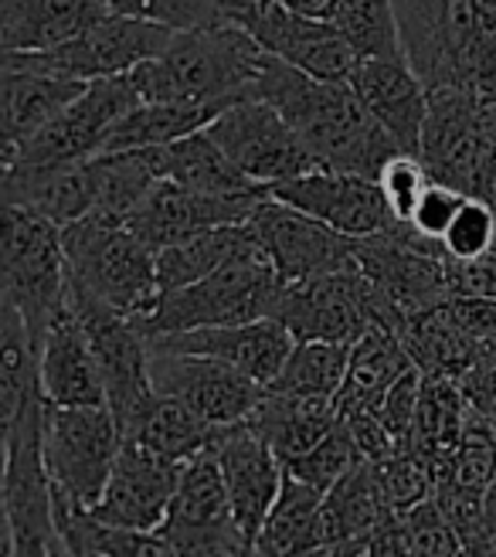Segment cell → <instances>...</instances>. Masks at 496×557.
Returning <instances> with one entry per match:
<instances>
[{"label":"cell","mask_w":496,"mask_h":557,"mask_svg":"<svg viewBox=\"0 0 496 557\" xmlns=\"http://www.w3.org/2000/svg\"><path fill=\"white\" fill-rule=\"evenodd\" d=\"M252 96L269 102L320 166L377 177L384 160L401 153L384 126L357 99L350 82L313 78L265 51Z\"/></svg>","instance_id":"6da1fadb"},{"label":"cell","mask_w":496,"mask_h":557,"mask_svg":"<svg viewBox=\"0 0 496 557\" xmlns=\"http://www.w3.org/2000/svg\"><path fill=\"white\" fill-rule=\"evenodd\" d=\"M265 51L235 21L174 32L168 48L133 65L126 78L147 102H198L225 109L252 99Z\"/></svg>","instance_id":"7a4b0ae2"},{"label":"cell","mask_w":496,"mask_h":557,"mask_svg":"<svg viewBox=\"0 0 496 557\" xmlns=\"http://www.w3.org/2000/svg\"><path fill=\"white\" fill-rule=\"evenodd\" d=\"M283 293V278L269 256L252 242L225 265H218L198 283H187L171 293H157L144 317H133L144 333L198 330V326H232L275 313Z\"/></svg>","instance_id":"3957f363"},{"label":"cell","mask_w":496,"mask_h":557,"mask_svg":"<svg viewBox=\"0 0 496 557\" xmlns=\"http://www.w3.org/2000/svg\"><path fill=\"white\" fill-rule=\"evenodd\" d=\"M62 232L69 283L123 317H144L157 299L153 248L126 221L86 214Z\"/></svg>","instance_id":"277c9868"},{"label":"cell","mask_w":496,"mask_h":557,"mask_svg":"<svg viewBox=\"0 0 496 557\" xmlns=\"http://www.w3.org/2000/svg\"><path fill=\"white\" fill-rule=\"evenodd\" d=\"M0 296L24 317L35 347L69 302L62 232L45 214L21 205H0Z\"/></svg>","instance_id":"5b68a950"},{"label":"cell","mask_w":496,"mask_h":557,"mask_svg":"<svg viewBox=\"0 0 496 557\" xmlns=\"http://www.w3.org/2000/svg\"><path fill=\"white\" fill-rule=\"evenodd\" d=\"M272 317L293 333V341L334 344H354L371 323H384L398 333L405 326V317L361 272V265L283 283Z\"/></svg>","instance_id":"8992f818"},{"label":"cell","mask_w":496,"mask_h":557,"mask_svg":"<svg viewBox=\"0 0 496 557\" xmlns=\"http://www.w3.org/2000/svg\"><path fill=\"white\" fill-rule=\"evenodd\" d=\"M123 445L106 405H48L41 414V453L54 490L92 507Z\"/></svg>","instance_id":"52a82bcc"},{"label":"cell","mask_w":496,"mask_h":557,"mask_svg":"<svg viewBox=\"0 0 496 557\" xmlns=\"http://www.w3.org/2000/svg\"><path fill=\"white\" fill-rule=\"evenodd\" d=\"M69 310L86 330L92 344L96 364L102 374V392H106V408L113 411L120 432L140 418V411L150 405L157 387L150 384V344L144 326L133 317H123L109 310L106 302L82 293L78 286L69 283Z\"/></svg>","instance_id":"ba28073f"},{"label":"cell","mask_w":496,"mask_h":557,"mask_svg":"<svg viewBox=\"0 0 496 557\" xmlns=\"http://www.w3.org/2000/svg\"><path fill=\"white\" fill-rule=\"evenodd\" d=\"M41 414L45 398H35L21 411L17 422L4 435V504L11 520L14 554H65L51 513V480L41 453Z\"/></svg>","instance_id":"9c48e42d"},{"label":"cell","mask_w":496,"mask_h":557,"mask_svg":"<svg viewBox=\"0 0 496 557\" xmlns=\"http://www.w3.org/2000/svg\"><path fill=\"white\" fill-rule=\"evenodd\" d=\"M153 534L168 544L171 554H201V557L252 554V547H248V541L232 520L222 469H218L211 445L181 466L171 510Z\"/></svg>","instance_id":"30bf717a"},{"label":"cell","mask_w":496,"mask_h":557,"mask_svg":"<svg viewBox=\"0 0 496 557\" xmlns=\"http://www.w3.org/2000/svg\"><path fill=\"white\" fill-rule=\"evenodd\" d=\"M228 21L245 27L272 59L313 78L347 82L350 69L361 59L334 21L293 11L283 0H248L235 14H228Z\"/></svg>","instance_id":"8fae6325"},{"label":"cell","mask_w":496,"mask_h":557,"mask_svg":"<svg viewBox=\"0 0 496 557\" xmlns=\"http://www.w3.org/2000/svg\"><path fill=\"white\" fill-rule=\"evenodd\" d=\"M171 35L174 32L163 24L109 11L106 17L89 24L82 35H75L62 45L45 48V51L8 54V59L51 72V75L89 82V78H102V75H126L133 65H140L168 48Z\"/></svg>","instance_id":"7c38bea8"},{"label":"cell","mask_w":496,"mask_h":557,"mask_svg":"<svg viewBox=\"0 0 496 557\" xmlns=\"http://www.w3.org/2000/svg\"><path fill=\"white\" fill-rule=\"evenodd\" d=\"M245 232L269 256L283 283L357 265V238L330 228L326 221L272 198V194H265L245 218Z\"/></svg>","instance_id":"4fadbf2b"},{"label":"cell","mask_w":496,"mask_h":557,"mask_svg":"<svg viewBox=\"0 0 496 557\" xmlns=\"http://www.w3.org/2000/svg\"><path fill=\"white\" fill-rule=\"evenodd\" d=\"M204 129L232 157L238 171L262 187H275L317 166L293 126L256 96L225 106Z\"/></svg>","instance_id":"5bb4252c"},{"label":"cell","mask_w":496,"mask_h":557,"mask_svg":"<svg viewBox=\"0 0 496 557\" xmlns=\"http://www.w3.org/2000/svg\"><path fill=\"white\" fill-rule=\"evenodd\" d=\"M150 384L160 395L184 401L214 429L245 422L265 392L259 381L225 364V360L160 347H150Z\"/></svg>","instance_id":"9a60e30c"},{"label":"cell","mask_w":496,"mask_h":557,"mask_svg":"<svg viewBox=\"0 0 496 557\" xmlns=\"http://www.w3.org/2000/svg\"><path fill=\"white\" fill-rule=\"evenodd\" d=\"M140 102L126 75L89 78L59 113H54L27 144L14 153L17 163H69L96 153L102 133Z\"/></svg>","instance_id":"2e32d148"},{"label":"cell","mask_w":496,"mask_h":557,"mask_svg":"<svg viewBox=\"0 0 496 557\" xmlns=\"http://www.w3.org/2000/svg\"><path fill=\"white\" fill-rule=\"evenodd\" d=\"M269 194L326 221L330 228H337L350 238L392 235L405 228L401 221H395L388 205H384L377 181L361 177V174L330 171V166H320V163L310 166L307 174L269 187Z\"/></svg>","instance_id":"e0dca14e"},{"label":"cell","mask_w":496,"mask_h":557,"mask_svg":"<svg viewBox=\"0 0 496 557\" xmlns=\"http://www.w3.org/2000/svg\"><path fill=\"white\" fill-rule=\"evenodd\" d=\"M262 194H204L190 190L174 181H153V187L140 198L126 218V225L140 235L153 252L160 245L181 242L208 228L245 225V218L265 198Z\"/></svg>","instance_id":"ac0fdd59"},{"label":"cell","mask_w":496,"mask_h":557,"mask_svg":"<svg viewBox=\"0 0 496 557\" xmlns=\"http://www.w3.org/2000/svg\"><path fill=\"white\" fill-rule=\"evenodd\" d=\"M181 466L184 462L163 459L144 449L140 442L123 438L120 456L113 469H109V480L89 510L106 523L153 534L171 510V499L181 480Z\"/></svg>","instance_id":"d6986e66"},{"label":"cell","mask_w":496,"mask_h":557,"mask_svg":"<svg viewBox=\"0 0 496 557\" xmlns=\"http://www.w3.org/2000/svg\"><path fill=\"white\" fill-rule=\"evenodd\" d=\"M211 453L218 459V469H222L232 520L248 541V547H252L269 507L280 496L286 466L245 422L225 425L218 432L211 442Z\"/></svg>","instance_id":"ffe728a7"},{"label":"cell","mask_w":496,"mask_h":557,"mask_svg":"<svg viewBox=\"0 0 496 557\" xmlns=\"http://www.w3.org/2000/svg\"><path fill=\"white\" fill-rule=\"evenodd\" d=\"M150 347L160 350H184V354H204L214 360L238 368L262 387L275 381L283 371L286 357L293 350V333L275 320H248L232 326H198V330H171V333H150Z\"/></svg>","instance_id":"44dd1931"},{"label":"cell","mask_w":496,"mask_h":557,"mask_svg":"<svg viewBox=\"0 0 496 557\" xmlns=\"http://www.w3.org/2000/svg\"><path fill=\"white\" fill-rule=\"evenodd\" d=\"M350 89L364 102L368 113L384 126L401 153L422 150V126L429 116V86L408 59L361 54L347 75Z\"/></svg>","instance_id":"7402d4cb"},{"label":"cell","mask_w":496,"mask_h":557,"mask_svg":"<svg viewBox=\"0 0 496 557\" xmlns=\"http://www.w3.org/2000/svg\"><path fill=\"white\" fill-rule=\"evenodd\" d=\"M35 354H38V387L48 405H106L102 374L96 364L92 344L82 323L75 320V313L69 310V302L45 326Z\"/></svg>","instance_id":"603a6c76"},{"label":"cell","mask_w":496,"mask_h":557,"mask_svg":"<svg viewBox=\"0 0 496 557\" xmlns=\"http://www.w3.org/2000/svg\"><path fill=\"white\" fill-rule=\"evenodd\" d=\"M86 86L65 75H51L32 65H21L0 54V160H14V153L32 139L59 109Z\"/></svg>","instance_id":"cb8c5ba5"},{"label":"cell","mask_w":496,"mask_h":557,"mask_svg":"<svg viewBox=\"0 0 496 557\" xmlns=\"http://www.w3.org/2000/svg\"><path fill=\"white\" fill-rule=\"evenodd\" d=\"M106 14V0H0V54L54 48Z\"/></svg>","instance_id":"d4e9b609"},{"label":"cell","mask_w":496,"mask_h":557,"mask_svg":"<svg viewBox=\"0 0 496 557\" xmlns=\"http://www.w3.org/2000/svg\"><path fill=\"white\" fill-rule=\"evenodd\" d=\"M334 422H337V398L293 395V392H275V387H265L256 408L245 418V425L280 456L283 466L307 453L317 438L330 432Z\"/></svg>","instance_id":"484cf974"},{"label":"cell","mask_w":496,"mask_h":557,"mask_svg":"<svg viewBox=\"0 0 496 557\" xmlns=\"http://www.w3.org/2000/svg\"><path fill=\"white\" fill-rule=\"evenodd\" d=\"M157 181H174L204 194H262L269 187L245 177L208 129H195L163 147H150Z\"/></svg>","instance_id":"4316f807"},{"label":"cell","mask_w":496,"mask_h":557,"mask_svg":"<svg viewBox=\"0 0 496 557\" xmlns=\"http://www.w3.org/2000/svg\"><path fill=\"white\" fill-rule=\"evenodd\" d=\"M411 364L416 360H411L401 333L384 323H371L350 344L344 384L337 392V411H374L392 381L401 377Z\"/></svg>","instance_id":"83f0119b"},{"label":"cell","mask_w":496,"mask_h":557,"mask_svg":"<svg viewBox=\"0 0 496 557\" xmlns=\"http://www.w3.org/2000/svg\"><path fill=\"white\" fill-rule=\"evenodd\" d=\"M51 513L54 531H59L62 550L78 557H157L171 554L157 534L147 531H126V527L99 520L89 507H82L78 499L65 496L62 490L51 486Z\"/></svg>","instance_id":"f1b7e54d"},{"label":"cell","mask_w":496,"mask_h":557,"mask_svg":"<svg viewBox=\"0 0 496 557\" xmlns=\"http://www.w3.org/2000/svg\"><path fill=\"white\" fill-rule=\"evenodd\" d=\"M222 109L198 106V102H147L140 99L129 113H123L99 139L96 153H120V150H147L163 147L195 129H204ZM92 153V157H96Z\"/></svg>","instance_id":"f546056e"},{"label":"cell","mask_w":496,"mask_h":557,"mask_svg":"<svg viewBox=\"0 0 496 557\" xmlns=\"http://www.w3.org/2000/svg\"><path fill=\"white\" fill-rule=\"evenodd\" d=\"M323 493L296 476H283L280 496L269 507L252 554H320L323 531H320Z\"/></svg>","instance_id":"4dcf8cb0"},{"label":"cell","mask_w":496,"mask_h":557,"mask_svg":"<svg viewBox=\"0 0 496 557\" xmlns=\"http://www.w3.org/2000/svg\"><path fill=\"white\" fill-rule=\"evenodd\" d=\"M222 429L208 425L201 414L190 411L184 401L171 398V395H153L150 405L140 411V418L126 429L123 438L140 442L144 449L174 459V462H187L190 456L204 453L208 445L214 442V435Z\"/></svg>","instance_id":"1f68e13d"},{"label":"cell","mask_w":496,"mask_h":557,"mask_svg":"<svg viewBox=\"0 0 496 557\" xmlns=\"http://www.w3.org/2000/svg\"><path fill=\"white\" fill-rule=\"evenodd\" d=\"M41 398L38 387V354L14 302L0 296V445L21 411Z\"/></svg>","instance_id":"d6a6232c"},{"label":"cell","mask_w":496,"mask_h":557,"mask_svg":"<svg viewBox=\"0 0 496 557\" xmlns=\"http://www.w3.org/2000/svg\"><path fill=\"white\" fill-rule=\"evenodd\" d=\"M248 245L245 225H225V228H208L198 235H187L181 242L160 245L153 252L157 269V293H171L187 283H198L218 265H225L232 256H238Z\"/></svg>","instance_id":"836d02e7"},{"label":"cell","mask_w":496,"mask_h":557,"mask_svg":"<svg viewBox=\"0 0 496 557\" xmlns=\"http://www.w3.org/2000/svg\"><path fill=\"white\" fill-rule=\"evenodd\" d=\"M347 354L350 344L334 341H293V350L286 357L283 371L275 374L272 384L275 392H293V395H323L337 398L344 371H347Z\"/></svg>","instance_id":"e575fe53"},{"label":"cell","mask_w":496,"mask_h":557,"mask_svg":"<svg viewBox=\"0 0 496 557\" xmlns=\"http://www.w3.org/2000/svg\"><path fill=\"white\" fill-rule=\"evenodd\" d=\"M330 21L337 24V32L354 45L357 54L405 59L395 0H340Z\"/></svg>","instance_id":"d590c367"},{"label":"cell","mask_w":496,"mask_h":557,"mask_svg":"<svg viewBox=\"0 0 496 557\" xmlns=\"http://www.w3.org/2000/svg\"><path fill=\"white\" fill-rule=\"evenodd\" d=\"M357 459H361V453H357V442H354L347 422L337 414V422L330 425V432L323 438H317L307 453L286 462V472L296 480H302V483L317 486L320 493H326Z\"/></svg>","instance_id":"8d00e7d4"},{"label":"cell","mask_w":496,"mask_h":557,"mask_svg":"<svg viewBox=\"0 0 496 557\" xmlns=\"http://www.w3.org/2000/svg\"><path fill=\"white\" fill-rule=\"evenodd\" d=\"M446 259L452 262H476L496 248V208L480 194H466L459 211L452 214L449 228L438 238Z\"/></svg>","instance_id":"74e56055"},{"label":"cell","mask_w":496,"mask_h":557,"mask_svg":"<svg viewBox=\"0 0 496 557\" xmlns=\"http://www.w3.org/2000/svg\"><path fill=\"white\" fill-rule=\"evenodd\" d=\"M374 462V472H377V486L388 499V507L398 513V510H408L416 507L419 499H425L432 493V472L429 466L416 456L395 445L388 456L381 459H371Z\"/></svg>","instance_id":"f35d334b"},{"label":"cell","mask_w":496,"mask_h":557,"mask_svg":"<svg viewBox=\"0 0 496 557\" xmlns=\"http://www.w3.org/2000/svg\"><path fill=\"white\" fill-rule=\"evenodd\" d=\"M106 8L113 14L163 24V27H171V32H187V27L228 21L211 0H106Z\"/></svg>","instance_id":"ab89813d"},{"label":"cell","mask_w":496,"mask_h":557,"mask_svg":"<svg viewBox=\"0 0 496 557\" xmlns=\"http://www.w3.org/2000/svg\"><path fill=\"white\" fill-rule=\"evenodd\" d=\"M377 187L384 194V205L395 214V221L408 225V214L416 208V201L422 198L425 184L432 181L429 166L419 153H395L384 160V166L377 171Z\"/></svg>","instance_id":"60d3db41"},{"label":"cell","mask_w":496,"mask_h":557,"mask_svg":"<svg viewBox=\"0 0 496 557\" xmlns=\"http://www.w3.org/2000/svg\"><path fill=\"white\" fill-rule=\"evenodd\" d=\"M462 198H466V190L432 177L422 190V198L416 201V208H411V214H408V228L422 238H429V242H438L443 232L449 228L452 214L459 211Z\"/></svg>","instance_id":"b9f144b4"},{"label":"cell","mask_w":496,"mask_h":557,"mask_svg":"<svg viewBox=\"0 0 496 557\" xmlns=\"http://www.w3.org/2000/svg\"><path fill=\"white\" fill-rule=\"evenodd\" d=\"M422 368L419 364H411L401 377L392 381L388 392L381 395L374 414L381 418V425L388 429L395 435V442L405 438L408 425H411V418H416V405H419V392H422Z\"/></svg>","instance_id":"7bdbcfd3"},{"label":"cell","mask_w":496,"mask_h":557,"mask_svg":"<svg viewBox=\"0 0 496 557\" xmlns=\"http://www.w3.org/2000/svg\"><path fill=\"white\" fill-rule=\"evenodd\" d=\"M456 381H459V392H462L466 405L496 425V360H489V357L476 360V364L466 368Z\"/></svg>","instance_id":"ee69618b"},{"label":"cell","mask_w":496,"mask_h":557,"mask_svg":"<svg viewBox=\"0 0 496 557\" xmlns=\"http://www.w3.org/2000/svg\"><path fill=\"white\" fill-rule=\"evenodd\" d=\"M293 11H302V14H313V17H334L340 0H283Z\"/></svg>","instance_id":"f6af8a7d"},{"label":"cell","mask_w":496,"mask_h":557,"mask_svg":"<svg viewBox=\"0 0 496 557\" xmlns=\"http://www.w3.org/2000/svg\"><path fill=\"white\" fill-rule=\"evenodd\" d=\"M211 4H214L218 11H222V14L228 17V14H235L241 4H248V0H211Z\"/></svg>","instance_id":"bcb514c9"}]
</instances>
